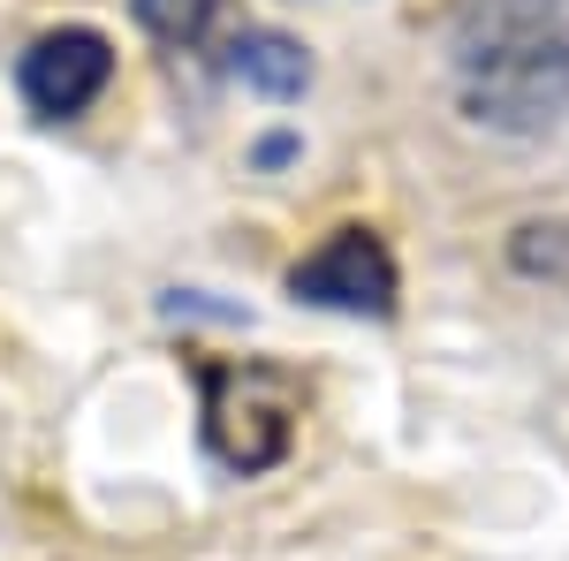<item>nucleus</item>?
I'll list each match as a JSON object with an SVG mask.
<instances>
[{
  "label": "nucleus",
  "instance_id": "obj_1",
  "mask_svg": "<svg viewBox=\"0 0 569 561\" xmlns=\"http://www.w3.org/2000/svg\"><path fill=\"white\" fill-rule=\"evenodd\" d=\"M456 99L486 130L531 137L569 114V0H463Z\"/></svg>",
  "mask_w": 569,
  "mask_h": 561
},
{
  "label": "nucleus",
  "instance_id": "obj_2",
  "mask_svg": "<svg viewBox=\"0 0 569 561\" xmlns=\"http://www.w3.org/2000/svg\"><path fill=\"white\" fill-rule=\"evenodd\" d=\"M289 432H297V380L266 364H206V448L228 471H273L289 455Z\"/></svg>",
  "mask_w": 569,
  "mask_h": 561
},
{
  "label": "nucleus",
  "instance_id": "obj_3",
  "mask_svg": "<svg viewBox=\"0 0 569 561\" xmlns=\"http://www.w3.org/2000/svg\"><path fill=\"white\" fill-rule=\"evenodd\" d=\"M289 297L319 311H350V319H388L395 311V259L372 228H335L311 259H297Z\"/></svg>",
  "mask_w": 569,
  "mask_h": 561
},
{
  "label": "nucleus",
  "instance_id": "obj_4",
  "mask_svg": "<svg viewBox=\"0 0 569 561\" xmlns=\"http://www.w3.org/2000/svg\"><path fill=\"white\" fill-rule=\"evenodd\" d=\"M114 77V46L84 31V23H69V31H46L31 53H23V69H16V91H23V107L46 114V122H69V114H84L91 99L107 91Z\"/></svg>",
  "mask_w": 569,
  "mask_h": 561
},
{
  "label": "nucleus",
  "instance_id": "obj_5",
  "mask_svg": "<svg viewBox=\"0 0 569 561\" xmlns=\"http://www.w3.org/2000/svg\"><path fill=\"white\" fill-rule=\"evenodd\" d=\"M228 77L259 99H297L311 84V53L289 31H236L228 39Z\"/></svg>",
  "mask_w": 569,
  "mask_h": 561
},
{
  "label": "nucleus",
  "instance_id": "obj_6",
  "mask_svg": "<svg viewBox=\"0 0 569 561\" xmlns=\"http://www.w3.org/2000/svg\"><path fill=\"white\" fill-rule=\"evenodd\" d=\"M137 31H152L160 46H206L213 23L228 16V0H130Z\"/></svg>",
  "mask_w": 569,
  "mask_h": 561
}]
</instances>
